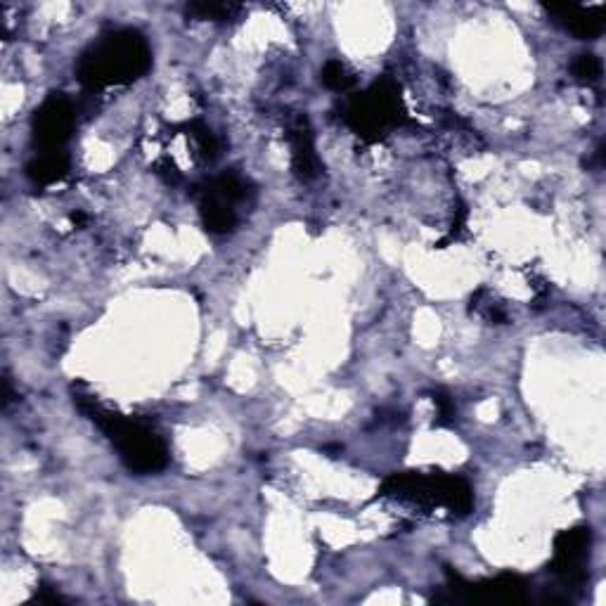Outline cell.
<instances>
[{"label": "cell", "instance_id": "8", "mask_svg": "<svg viewBox=\"0 0 606 606\" xmlns=\"http://www.w3.org/2000/svg\"><path fill=\"white\" fill-rule=\"evenodd\" d=\"M74 124H76L74 102L63 93H53L34 112V121H32L34 145L41 152L63 149L65 143L71 138Z\"/></svg>", "mask_w": 606, "mask_h": 606}, {"label": "cell", "instance_id": "2", "mask_svg": "<svg viewBox=\"0 0 606 606\" xmlns=\"http://www.w3.org/2000/svg\"><path fill=\"white\" fill-rule=\"evenodd\" d=\"M74 401L79 411L93 419L98 427L108 434L114 448L119 450V458L131 472L135 474H155L169 464V450L161 438L152 431L145 424L135 422L126 415H119L102 407L93 396L86 393H74Z\"/></svg>", "mask_w": 606, "mask_h": 606}, {"label": "cell", "instance_id": "6", "mask_svg": "<svg viewBox=\"0 0 606 606\" xmlns=\"http://www.w3.org/2000/svg\"><path fill=\"white\" fill-rule=\"evenodd\" d=\"M249 180H245L237 173H225L211 180L202 188L200 197V214L204 221V227L214 235H227L237 227V204L247 202L251 194Z\"/></svg>", "mask_w": 606, "mask_h": 606}, {"label": "cell", "instance_id": "12", "mask_svg": "<svg viewBox=\"0 0 606 606\" xmlns=\"http://www.w3.org/2000/svg\"><path fill=\"white\" fill-rule=\"evenodd\" d=\"M242 12L237 3H190L188 14L194 20H211V22H231Z\"/></svg>", "mask_w": 606, "mask_h": 606}, {"label": "cell", "instance_id": "11", "mask_svg": "<svg viewBox=\"0 0 606 606\" xmlns=\"http://www.w3.org/2000/svg\"><path fill=\"white\" fill-rule=\"evenodd\" d=\"M69 155L65 149L57 152H41L32 161L26 164V178L32 180L36 188H48L59 183L69 173Z\"/></svg>", "mask_w": 606, "mask_h": 606}, {"label": "cell", "instance_id": "1", "mask_svg": "<svg viewBox=\"0 0 606 606\" xmlns=\"http://www.w3.org/2000/svg\"><path fill=\"white\" fill-rule=\"evenodd\" d=\"M152 67V50L145 36L135 29H119L104 34L81 55L76 79L86 90H104L110 86H128L143 79Z\"/></svg>", "mask_w": 606, "mask_h": 606}, {"label": "cell", "instance_id": "4", "mask_svg": "<svg viewBox=\"0 0 606 606\" xmlns=\"http://www.w3.org/2000/svg\"><path fill=\"white\" fill-rule=\"evenodd\" d=\"M403 121L405 110L401 102V86L391 76H382L366 93L356 96L346 112V124L366 143L382 141L389 128L403 124Z\"/></svg>", "mask_w": 606, "mask_h": 606}, {"label": "cell", "instance_id": "13", "mask_svg": "<svg viewBox=\"0 0 606 606\" xmlns=\"http://www.w3.org/2000/svg\"><path fill=\"white\" fill-rule=\"evenodd\" d=\"M321 81L325 88L335 90V93H346V90H351L356 86V76L348 71L339 59H329L321 71Z\"/></svg>", "mask_w": 606, "mask_h": 606}, {"label": "cell", "instance_id": "17", "mask_svg": "<svg viewBox=\"0 0 606 606\" xmlns=\"http://www.w3.org/2000/svg\"><path fill=\"white\" fill-rule=\"evenodd\" d=\"M36 599H38V602H48V604H59V602H65L63 597L55 595V593H38V595H36Z\"/></svg>", "mask_w": 606, "mask_h": 606}, {"label": "cell", "instance_id": "5", "mask_svg": "<svg viewBox=\"0 0 606 606\" xmlns=\"http://www.w3.org/2000/svg\"><path fill=\"white\" fill-rule=\"evenodd\" d=\"M530 599V585L517 573H500L495 579L469 583L446 566V585L429 597L436 604H521Z\"/></svg>", "mask_w": 606, "mask_h": 606}, {"label": "cell", "instance_id": "15", "mask_svg": "<svg viewBox=\"0 0 606 606\" xmlns=\"http://www.w3.org/2000/svg\"><path fill=\"white\" fill-rule=\"evenodd\" d=\"M188 131L192 133L194 143L200 145V152L206 157V159H214L218 155V141L216 135L211 133L204 124H200V121H192V124L188 126Z\"/></svg>", "mask_w": 606, "mask_h": 606}, {"label": "cell", "instance_id": "14", "mask_svg": "<svg viewBox=\"0 0 606 606\" xmlns=\"http://www.w3.org/2000/svg\"><path fill=\"white\" fill-rule=\"evenodd\" d=\"M571 74L579 83H597L602 79V59L593 53H581L571 63Z\"/></svg>", "mask_w": 606, "mask_h": 606}, {"label": "cell", "instance_id": "16", "mask_svg": "<svg viewBox=\"0 0 606 606\" xmlns=\"http://www.w3.org/2000/svg\"><path fill=\"white\" fill-rule=\"evenodd\" d=\"M434 405H436V411H438V417H436V424L438 427H448V424L454 422V403L452 399L448 396L446 391H436L434 393Z\"/></svg>", "mask_w": 606, "mask_h": 606}, {"label": "cell", "instance_id": "3", "mask_svg": "<svg viewBox=\"0 0 606 606\" xmlns=\"http://www.w3.org/2000/svg\"><path fill=\"white\" fill-rule=\"evenodd\" d=\"M379 497H396L422 507H446L458 517H467L474 509L472 486L454 474H391L379 489Z\"/></svg>", "mask_w": 606, "mask_h": 606}, {"label": "cell", "instance_id": "18", "mask_svg": "<svg viewBox=\"0 0 606 606\" xmlns=\"http://www.w3.org/2000/svg\"><path fill=\"white\" fill-rule=\"evenodd\" d=\"M71 221H74L76 225H83V223H86V216L81 214V211H76V214H71Z\"/></svg>", "mask_w": 606, "mask_h": 606}, {"label": "cell", "instance_id": "9", "mask_svg": "<svg viewBox=\"0 0 606 606\" xmlns=\"http://www.w3.org/2000/svg\"><path fill=\"white\" fill-rule=\"evenodd\" d=\"M559 26L581 41H595L604 32V5L583 8L575 3H552L545 5Z\"/></svg>", "mask_w": 606, "mask_h": 606}, {"label": "cell", "instance_id": "10", "mask_svg": "<svg viewBox=\"0 0 606 606\" xmlns=\"http://www.w3.org/2000/svg\"><path fill=\"white\" fill-rule=\"evenodd\" d=\"M292 145V164L294 171L301 180H315L323 171V164L315 155V145H313V131L306 116H296L294 124L290 126V133H287Z\"/></svg>", "mask_w": 606, "mask_h": 606}, {"label": "cell", "instance_id": "7", "mask_svg": "<svg viewBox=\"0 0 606 606\" xmlns=\"http://www.w3.org/2000/svg\"><path fill=\"white\" fill-rule=\"evenodd\" d=\"M590 548H593V528L590 526L562 530L554 538V559L550 564V573L564 587H583L587 583Z\"/></svg>", "mask_w": 606, "mask_h": 606}]
</instances>
